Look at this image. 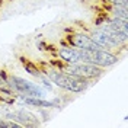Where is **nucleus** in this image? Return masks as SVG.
Instances as JSON below:
<instances>
[{"instance_id":"obj_15","label":"nucleus","mask_w":128,"mask_h":128,"mask_svg":"<svg viewBox=\"0 0 128 128\" xmlns=\"http://www.w3.org/2000/svg\"><path fill=\"white\" fill-rule=\"evenodd\" d=\"M4 86H6V80L2 77V79H0V88H4Z\"/></svg>"},{"instance_id":"obj_11","label":"nucleus","mask_w":128,"mask_h":128,"mask_svg":"<svg viewBox=\"0 0 128 128\" xmlns=\"http://www.w3.org/2000/svg\"><path fill=\"white\" fill-rule=\"evenodd\" d=\"M112 12H114V15L115 18H120V19H124V20H127L128 19V12L125 8H120V6H114L112 9Z\"/></svg>"},{"instance_id":"obj_10","label":"nucleus","mask_w":128,"mask_h":128,"mask_svg":"<svg viewBox=\"0 0 128 128\" xmlns=\"http://www.w3.org/2000/svg\"><path fill=\"white\" fill-rule=\"evenodd\" d=\"M109 25H111L115 31H118L120 34H122L124 36H128V24H127V20L120 19V18H114V19H111Z\"/></svg>"},{"instance_id":"obj_6","label":"nucleus","mask_w":128,"mask_h":128,"mask_svg":"<svg viewBox=\"0 0 128 128\" xmlns=\"http://www.w3.org/2000/svg\"><path fill=\"white\" fill-rule=\"evenodd\" d=\"M68 41L73 47L82 48V50H100V47L95 41L84 34H76L73 36H68Z\"/></svg>"},{"instance_id":"obj_14","label":"nucleus","mask_w":128,"mask_h":128,"mask_svg":"<svg viewBox=\"0 0 128 128\" xmlns=\"http://www.w3.org/2000/svg\"><path fill=\"white\" fill-rule=\"evenodd\" d=\"M42 83H44V84H45L48 89H51V83H50V80H47L45 77H42Z\"/></svg>"},{"instance_id":"obj_12","label":"nucleus","mask_w":128,"mask_h":128,"mask_svg":"<svg viewBox=\"0 0 128 128\" xmlns=\"http://www.w3.org/2000/svg\"><path fill=\"white\" fill-rule=\"evenodd\" d=\"M24 66H25V70H26L28 73H31L32 76H40V70H38L32 63H28V61L25 63L24 61Z\"/></svg>"},{"instance_id":"obj_2","label":"nucleus","mask_w":128,"mask_h":128,"mask_svg":"<svg viewBox=\"0 0 128 128\" xmlns=\"http://www.w3.org/2000/svg\"><path fill=\"white\" fill-rule=\"evenodd\" d=\"M67 72L70 74H74V76H79V77H84V79H90V77H98L102 74V67L96 66L93 63H72L68 64L67 67Z\"/></svg>"},{"instance_id":"obj_5","label":"nucleus","mask_w":128,"mask_h":128,"mask_svg":"<svg viewBox=\"0 0 128 128\" xmlns=\"http://www.w3.org/2000/svg\"><path fill=\"white\" fill-rule=\"evenodd\" d=\"M90 63L96 64L99 67H109V66H114L115 63H118V57L111 54L106 50H102V48L93 50L92 56H90Z\"/></svg>"},{"instance_id":"obj_13","label":"nucleus","mask_w":128,"mask_h":128,"mask_svg":"<svg viewBox=\"0 0 128 128\" xmlns=\"http://www.w3.org/2000/svg\"><path fill=\"white\" fill-rule=\"evenodd\" d=\"M114 6H120V8H125L128 6V0H109Z\"/></svg>"},{"instance_id":"obj_4","label":"nucleus","mask_w":128,"mask_h":128,"mask_svg":"<svg viewBox=\"0 0 128 128\" xmlns=\"http://www.w3.org/2000/svg\"><path fill=\"white\" fill-rule=\"evenodd\" d=\"M4 118L13 120V121H19V124L24 125V127H38V125H40L36 116H35L34 114H31V112L25 111V109H19V111H16V112L9 111L8 114L4 115Z\"/></svg>"},{"instance_id":"obj_8","label":"nucleus","mask_w":128,"mask_h":128,"mask_svg":"<svg viewBox=\"0 0 128 128\" xmlns=\"http://www.w3.org/2000/svg\"><path fill=\"white\" fill-rule=\"evenodd\" d=\"M58 54H60V58H61L63 61H66V63H68V64L80 61L79 52H77L76 48H61V50L58 51Z\"/></svg>"},{"instance_id":"obj_3","label":"nucleus","mask_w":128,"mask_h":128,"mask_svg":"<svg viewBox=\"0 0 128 128\" xmlns=\"http://www.w3.org/2000/svg\"><path fill=\"white\" fill-rule=\"evenodd\" d=\"M12 86L16 92L20 93V96H31V98H44L45 96V92L40 86H36L25 79L16 77V76L12 77Z\"/></svg>"},{"instance_id":"obj_1","label":"nucleus","mask_w":128,"mask_h":128,"mask_svg":"<svg viewBox=\"0 0 128 128\" xmlns=\"http://www.w3.org/2000/svg\"><path fill=\"white\" fill-rule=\"evenodd\" d=\"M45 73H47L48 79L54 84H57L58 88L66 89L68 92H73V93H80L88 88V82L84 77H79V76H74L70 73H63L58 70H51V68L47 70Z\"/></svg>"},{"instance_id":"obj_7","label":"nucleus","mask_w":128,"mask_h":128,"mask_svg":"<svg viewBox=\"0 0 128 128\" xmlns=\"http://www.w3.org/2000/svg\"><path fill=\"white\" fill-rule=\"evenodd\" d=\"M92 40L95 41V42L102 48V50H109V48L118 47V45H116L111 38H109V35H108V34H105L102 29L93 31V34H92Z\"/></svg>"},{"instance_id":"obj_9","label":"nucleus","mask_w":128,"mask_h":128,"mask_svg":"<svg viewBox=\"0 0 128 128\" xmlns=\"http://www.w3.org/2000/svg\"><path fill=\"white\" fill-rule=\"evenodd\" d=\"M22 100L26 105H32V106H38V108H51L54 106V102H47L41 98H31V96H20Z\"/></svg>"}]
</instances>
